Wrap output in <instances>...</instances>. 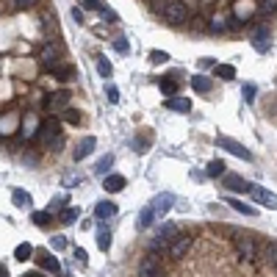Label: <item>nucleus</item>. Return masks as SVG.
<instances>
[{
    "instance_id": "f257e3e1",
    "label": "nucleus",
    "mask_w": 277,
    "mask_h": 277,
    "mask_svg": "<svg viewBox=\"0 0 277 277\" xmlns=\"http://www.w3.org/2000/svg\"><path fill=\"white\" fill-rule=\"evenodd\" d=\"M39 141L47 147V150H56V147H61V122H58L56 117L45 119L42 127H39Z\"/></svg>"
},
{
    "instance_id": "f03ea898",
    "label": "nucleus",
    "mask_w": 277,
    "mask_h": 277,
    "mask_svg": "<svg viewBox=\"0 0 277 277\" xmlns=\"http://www.w3.org/2000/svg\"><path fill=\"white\" fill-rule=\"evenodd\" d=\"M161 14H164L166 23L183 25L186 19H188V6L183 3V0H166V3L161 6Z\"/></svg>"
},
{
    "instance_id": "7ed1b4c3",
    "label": "nucleus",
    "mask_w": 277,
    "mask_h": 277,
    "mask_svg": "<svg viewBox=\"0 0 277 277\" xmlns=\"http://www.w3.org/2000/svg\"><path fill=\"white\" fill-rule=\"evenodd\" d=\"M191 244H194V239L188 233H178L175 239H169V258H175V261H180L183 255L191 249Z\"/></svg>"
},
{
    "instance_id": "20e7f679",
    "label": "nucleus",
    "mask_w": 277,
    "mask_h": 277,
    "mask_svg": "<svg viewBox=\"0 0 277 277\" xmlns=\"http://www.w3.org/2000/svg\"><path fill=\"white\" fill-rule=\"evenodd\" d=\"M216 144H219L222 150H227L230 155H239L241 161H252V153H249L247 147L241 144V141H236V139H230V136H219V139H216Z\"/></svg>"
},
{
    "instance_id": "39448f33",
    "label": "nucleus",
    "mask_w": 277,
    "mask_h": 277,
    "mask_svg": "<svg viewBox=\"0 0 277 277\" xmlns=\"http://www.w3.org/2000/svg\"><path fill=\"white\" fill-rule=\"evenodd\" d=\"M249 194H252V200L258 202V205H263V208H269V211H277V197L269 188H263V186H252L249 188Z\"/></svg>"
},
{
    "instance_id": "423d86ee",
    "label": "nucleus",
    "mask_w": 277,
    "mask_h": 277,
    "mask_svg": "<svg viewBox=\"0 0 277 277\" xmlns=\"http://www.w3.org/2000/svg\"><path fill=\"white\" fill-rule=\"evenodd\" d=\"M58 58H61V50H58V47L53 45V42H45L42 47H39V61H42L47 70H53Z\"/></svg>"
},
{
    "instance_id": "0eeeda50",
    "label": "nucleus",
    "mask_w": 277,
    "mask_h": 277,
    "mask_svg": "<svg viewBox=\"0 0 277 277\" xmlns=\"http://www.w3.org/2000/svg\"><path fill=\"white\" fill-rule=\"evenodd\" d=\"M139 277H164V272H161V266H158V255L150 252L144 261L139 263Z\"/></svg>"
},
{
    "instance_id": "6e6552de",
    "label": "nucleus",
    "mask_w": 277,
    "mask_h": 277,
    "mask_svg": "<svg viewBox=\"0 0 277 277\" xmlns=\"http://www.w3.org/2000/svg\"><path fill=\"white\" fill-rule=\"evenodd\" d=\"M236 252H239L241 261H255V255H258V247H255L252 239H239V244H236Z\"/></svg>"
},
{
    "instance_id": "1a4fd4ad",
    "label": "nucleus",
    "mask_w": 277,
    "mask_h": 277,
    "mask_svg": "<svg viewBox=\"0 0 277 277\" xmlns=\"http://www.w3.org/2000/svg\"><path fill=\"white\" fill-rule=\"evenodd\" d=\"M150 205H153L158 214H169V211H172V205H175V194H169V191L158 194V197H155V200L150 202Z\"/></svg>"
},
{
    "instance_id": "9d476101",
    "label": "nucleus",
    "mask_w": 277,
    "mask_h": 277,
    "mask_svg": "<svg viewBox=\"0 0 277 277\" xmlns=\"http://www.w3.org/2000/svg\"><path fill=\"white\" fill-rule=\"evenodd\" d=\"M127 180L122 178V175H117V172H111V175H105L103 178V186H105V191H111V194H117V191H122Z\"/></svg>"
},
{
    "instance_id": "9b49d317",
    "label": "nucleus",
    "mask_w": 277,
    "mask_h": 277,
    "mask_svg": "<svg viewBox=\"0 0 277 277\" xmlns=\"http://www.w3.org/2000/svg\"><path fill=\"white\" fill-rule=\"evenodd\" d=\"M94 216H97V222L111 219V216H117V205H114V202H108V200L97 202V205H94Z\"/></svg>"
},
{
    "instance_id": "f8f14e48",
    "label": "nucleus",
    "mask_w": 277,
    "mask_h": 277,
    "mask_svg": "<svg viewBox=\"0 0 277 277\" xmlns=\"http://www.w3.org/2000/svg\"><path fill=\"white\" fill-rule=\"evenodd\" d=\"M261 261L266 263V266H272V269H277V241H266V244H263Z\"/></svg>"
},
{
    "instance_id": "ddd939ff",
    "label": "nucleus",
    "mask_w": 277,
    "mask_h": 277,
    "mask_svg": "<svg viewBox=\"0 0 277 277\" xmlns=\"http://www.w3.org/2000/svg\"><path fill=\"white\" fill-rule=\"evenodd\" d=\"M225 186L230 188V191H249V188H252V183H247L239 175H225Z\"/></svg>"
},
{
    "instance_id": "4468645a",
    "label": "nucleus",
    "mask_w": 277,
    "mask_h": 277,
    "mask_svg": "<svg viewBox=\"0 0 277 277\" xmlns=\"http://www.w3.org/2000/svg\"><path fill=\"white\" fill-rule=\"evenodd\" d=\"M155 216H158V211H155L153 205L141 208V214H139V219H136V227H139V230H144V227H150L153 222H155Z\"/></svg>"
},
{
    "instance_id": "2eb2a0df",
    "label": "nucleus",
    "mask_w": 277,
    "mask_h": 277,
    "mask_svg": "<svg viewBox=\"0 0 277 277\" xmlns=\"http://www.w3.org/2000/svg\"><path fill=\"white\" fill-rule=\"evenodd\" d=\"M166 108L175 111V114H188V111H191V103H188L186 97H178V94H175V97L166 100Z\"/></svg>"
},
{
    "instance_id": "dca6fc26",
    "label": "nucleus",
    "mask_w": 277,
    "mask_h": 277,
    "mask_svg": "<svg viewBox=\"0 0 277 277\" xmlns=\"http://www.w3.org/2000/svg\"><path fill=\"white\" fill-rule=\"evenodd\" d=\"M252 47L258 53H266L269 50V31L266 28H258V31L252 33Z\"/></svg>"
},
{
    "instance_id": "f3484780",
    "label": "nucleus",
    "mask_w": 277,
    "mask_h": 277,
    "mask_svg": "<svg viewBox=\"0 0 277 277\" xmlns=\"http://www.w3.org/2000/svg\"><path fill=\"white\" fill-rule=\"evenodd\" d=\"M94 144H97V139H94V136H86V139H80V144H78V150H75V161H83L86 155H92Z\"/></svg>"
},
{
    "instance_id": "a211bd4d",
    "label": "nucleus",
    "mask_w": 277,
    "mask_h": 277,
    "mask_svg": "<svg viewBox=\"0 0 277 277\" xmlns=\"http://www.w3.org/2000/svg\"><path fill=\"white\" fill-rule=\"evenodd\" d=\"M50 108H64L67 103H70V92L61 89V92H53V94H47V100H45Z\"/></svg>"
},
{
    "instance_id": "6ab92c4d",
    "label": "nucleus",
    "mask_w": 277,
    "mask_h": 277,
    "mask_svg": "<svg viewBox=\"0 0 277 277\" xmlns=\"http://www.w3.org/2000/svg\"><path fill=\"white\" fill-rule=\"evenodd\" d=\"M227 205L236 208V211L244 214V216H255V208L252 205H247V202H241V200H236V197H227Z\"/></svg>"
},
{
    "instance_id": "aec40b11",
    "label": "nucleus",
    "mask_w": 277,
    "mask_h": 277,
    "mask_svg": "<svg viewBox=\"0 0 277 277\" xmlns=\"http://www.w3.org/2000/svg\"><path fill=\"white\" fill-rule=\"evenodd\" d=\"M39 266L47 269V272H58V261L50 252H39Z\"/></svg>"
},
{
    "instance_id": "412c9836",
    "label": "nucleus",
    "mask_w": 277,
    "mask_h": 277,
    "mask_svg": "<svg viewBox=\"0 0 277 277\" xmlns=\"http://www.w3.org/2000/svg\"><path fill=\"white\" fill-rule=\"evenodd\" d=\"M11 202H14L17 208H28L31 197H28V191H23V188H14V191H11Z\"/></svg>"
},
{
    "instance_id": "4be33fe9",
    "label": "nucleus",
    "mask_w": 277,
    "mask_h": 277,
    "mask_svg": "<svg viewBox=\"0 0 277 277\" xmlns=\"http://www.w3.org/2000/svg\"><path fill=\"white\" fill-rule=\"evenodd\" d=\"M191 86H194V92H200V94H208V92H211V80H208L205 75H194V78H191Z\"/></svg>"
},
{
    "instance_id": "5701e85b",
    "label": "nucleus",
    "mask_w": 277,
    "mask_h": 277,
    "mask_svg": "<svg viewBox=\"0 0 277 277\" xmlns=\"http://www.w3.org/2000/svg\"><path fill=\"white\" fill-rule=\"evenodd\" d=\"M216 78H222V80H233L236 78V70L230 64H216Z\"/></svg>"
},
{
    "instance_id": "b1692460",
    "label": "nucleus",
    "mask_w": 277,
    "mask_h": 277,
    "mask_svg": "<svg viewBox=\"0 0 277 277\" xmlns=\"http://www.w3.org/2000/svg\"><path fill=\"white\" fill-rule=\"evenodd\" d=\"M158 86H161V92H164L166 97H175V94H178V83H175L172 78H164V80H161Z\"/></svg>"
},
{
    "instance_id": "393cba45",
    "label": "nucleus",
    "mask_w": 277,
    "mask_h": 277,
    "mask_svg": "<svg viewBox=\"0 0 277 277\" xmlns=\"http://www.w3.org/2000/svg\"><path fill=\"white\" fill-rule=\"evenodd\" d=\"M111 166H114V155H105V158H100V161H97L94 172H97V175H105L108 169H111Z\"/></svg>"
},
{
    "instance_id": "a878e982",
    "label": "nucleus",
    "mask_w": 277,
    "mask_h": 277,
    "mask_svg": "<svg viewBox=\"0 0 277 277\" xmlns=\"http://www.w3.org/2000/svg\"><path fill=\"white\" fill-rule=\"evenodd\" d=\"M31 222H33L36 227H45V225H50V214H47V211H33Z\"/></svg>"
},
{
    "instance_id": "bb28decb",
    "label": "nucleus",
    "mask_w": 277,
    "mask_h": 277,
    "mask_svg": "<svg viewBox=\"0 0 277 277\" xmlns=\"http://www.w3.org/2000/svg\"><path fill=\"white\" fill-rule=\"evenodd\" d=\"M97 72H100V75H103V78H111L114 67L108 64V58H105V56H100V58H97Z\"/></svg>"
},
{
    "instance_id": "cd10ccee",
    "label": "nucleus",
    "mask_w": 277,
    "mask_h": 277,
    "mask_svg": "<svg viewBox=\"0 0 277 277\" xmlns=\"http://www.w3.org/2000/svg\"><path fill=\"white\" fill-rule=\"evenodd\" d=\"M208 178H222V175H225V164H222V161H214V164H208Z\"/></svg>"
},
{
    "instance_id": "c85d7f7f",
    "label": "nucleus",
    "mask_w": 277,
    "mask_h": 277,
    "mask_svg": "<svg viewBox=\"0 0 277 277\" xmlns=\"http://www.w3.org/2000/svg\"><path fill=\"white\" fill-rule=\"evenodd\" d=\"M31 255H33V249H31V244H19V247L14 249V258H17V261H28Z\"/></svg>"
},
{
    "instance_id": "c756f323",
    "label": "nucleus",
    "mask_w": 277,
    "mask_h": 277,
    "mask_svg": "<svg viewBox=\"0 0 277 277\" xmlns=\"http://www.w3.org/2000/svg\"><path fill=\"white\" fill-rule=\"evenodd\" d=\"M97 247L103 249V252L111 247V233H108V230H100V233H97Z\"/></svg>"
},
{
    "instance_id": "7c9ffc66",
    "label": "nucleus",
    "mask_w": 277,
    "mask_h": 277,
    "mask_svg": "<svg viewBox=\"0 0 277 277\" xmlns=\"http://www.w3.org/2000/svg\"><path fill=\"white\" fill-rule=\"evenodd\" d=\"M241 92H244V100H247V103H252L255 94H258V86H255V83H244V86H241Z\"/></svg>"
},
{
    "instance_id": "2f4dec72",
    "label": "nucleus",
    "mask_w": 277,
    "mask_h": 277,
    "mask_svg": "<svg viewBox=\"0 0 277 277\" xmlns=\"http://www.w3.org/2000/svg\"><path fill=\"white\" fill-rule=\"evenodd\" d=\"M114 50L127 56V53H131V42H127V39H114Z\"/></svg>"
},
{
    "instance_id": "473e14b6",
    "label": "nucleus",
    "mask_w": 277,
    "mask_h": 277,
    "mask_svg": "<svg viewBox=\"0 0 277 277\" xmlns=\"http://www.w3.org/2000/svg\"><path fill=\"white\" fill-rule=\"evenodd\" d=\"M64 119H67V122H72V125H78L80 122V111H78V108H67Z\"/></svg>"
},
{
    "instance_id": "72a5a7b5",
    "label": "nucleus",
    "mask_w": 277,
    "mask_h": 277,
    "mask_svg": "<svg viewBox=\"0 0 277 277\" xmlns=\"http://www.w3.org/2000/svg\"><path fill=\"white\" fill-rule=\"evenodd\" d=\"M150 61L153 64H164V61H169V56H166L164 50H150Z\"/></svg>"
},
{
    "instance_id": "f704fd0d",
    "label": "nucleus",
    "mask_w": 277,
    "mask_h": 277,
    "mask_svg": "<svg viewBox=\"0 0 277 277\" xmlns=\"http://www.w3.org/2000/svg\"><path fill=\"white\" fill-rule=\"evenodd\" d=\"M75 219H78V208H67V211L61 214V222H64V225H72Z\"/></svg>"
},
{
    "instance_id": "c9c22d12",
    "label": "nucleus",
    "mask_w": 277,
    "mask_h": 277,
    "mask_svg": "<svg viewBox=\"0 0 277 277\" xmlns=\"http://www.w3.org/2000/svg\"><path fill=\"white\" fill-rule=\"evenodd\" d=\"M158 236H164V239H169V236H178V225H175V222H166V225L161 227Z\"/></svg>"
},
{
    "instance_id": "e433bc0d",
    "label": "nucleus",
    "mask_w": 277,
    "mask_h": 277,
    "mask_svg": "<svg viewBox=\"0 0 277 277\" xmlns=\"http://www.w3.org/2000/svg\"><path fill=\"white\" fill-rule=\"evenodd\" d=\"M105 94H108V103H114V105L119 103V92H117V86H105Z\"/></svg>"
},
{
    "instance_id": "4c0bfd02",
    "label": "nucleus",
    "mask_w": 277,
    "mask_h": 277,
    "mask_svg": "<svg viewBox=\"0 0 277 277\" xmlns=\"http://www.w3.org/2000/svg\"><path fill=\"white\" fill-rule=\"evenodd\" d=\"M261 11H263V14H272V11H277V0H263Z\"/></svg>"
},
{
    "instance_id": "58836bf2",
    "label": "nucleus",
    "mask_w": 277,
    "mask_h": 277,
    "mask_svg": "<svg viewBox=\"0 0 277 277\" xmlns=\"http://www.w3.org/2000/svg\"><path fill=\"white\" fill-rule=\"evenodd\" d=\"M100 14H103V19H108V23H117V11H114V9H105V6H103V9H100Z\"/></svg>"
},
{
    "instance_id": "ea45409f",
    "label": "nucleus",
    "mask_w": 277,
    "mask_h": 277,
    "mask_svg": "<svg viewBox=\"0 0 277 277\" xmlns=\"http://www.w3.org/2000/svg\"><path fill=\"white\" fill-rule=\"evenodd\" d=\"M36 3H39V0H14V9H19V11H23V9H33Z\"/></svg>"
},
{
    "instance_id": "a19ab883",
    "label": "nucleus",
    "mask_w": 277,
    "mask_h": 277,
    "mask_svg": "<svg viewBox=\"0 0 277 277\" xmlns=\"http://www.w3.org/2000/svg\"><path fill=\"white\" fill-rule=\"evenodd\" d=\"M50 247H53V249H64V247H67V239H64V236H53V239H50Z\"/></svg>"
},
{
    "instance_id": "79ce46f5",
    "label": "nucleus",
    "mask_w": 277,
    "mask_h": 277,
    "mask_svg": "<svg viewBox=\"0 0 277 277\" xmlns=\"http://www.w3.org/2000/svg\"><path fill=\"white\" fill-rule=\"evenodd\" d=\"M75 261L80 263V266H86V261H89V255H86V249H80V247L75 249Z\"/></svg>"
},
{
    "instance_id": "37998d69",
    "label": "nucleus",
    "mask_w": 277,
    "mask_h": 277,
    "mask_svg": "<svg viewBox=\"0 0 277 277\" xmlns=\"http://www.w3.org/2000/svg\"><path fill=\"white\" fill-rule=\"evenodd\" d=\"M83 9H103V0H86V3H83Z\"/></svg>"
},
{
    "instance_id": "c03bdc74",
    "label": "nucleus",
    "mask_w": 277,
    "mask_h": 277,
    "mask_svg": "<svg viewBox=\"0 0 277 277\" xmlns=\"http://www.w3.org/2000/svg\"><path fill=\"white\" fill-rule=\"evenodd\" d=\"M211 31H225V23L219 17H211Z\"/></svg>"
},
{
    "instance_id": "a18cd8bd",
    "label": "nucleus",
    "mask_w": 277,
    "mask_h": 277,
    "mask_svg": "<svg viewBox=\"0 0 277 277\" xmlns=\"http://www.w3.org/2000/svg\"><path fill=\"white\" fill-rule=\"evenodd\" d=\"M133 144H136V153H147V141L141 139V136H139L136 141H133Z\"/></svg>"
},
{
    "instance_id": "49530a36",
    "label": "nucleus",
    "mask_w": 277,
    "mask_h": 277,
    "mask_svg": "<svg viewBox=\"0 0 277 277\" xmlns=\"http://www.w3.org/2000/svg\"><path fill=\"white\" fill-rule=\"evenodd\" d=\"M58 205H67V194H61V197H56L50 202V208H58Z\"/></svg>"
},
{
    "instance_id": "de8ad7c7",
    "label": "nucleus",
    "mask_w": 277,
    "mask_h": 277,
    "mask_svg": "<svg viewBox=\"0 0 277 277\" xmlns=\"http://www.w3.org/2000/svg\"><path fill=\"white\" fill-rule=\"evenodd\" d=\"M72 19H75V23H83V11H80V9H72Z\"/></svg>"
},
{
    "instance_id": "09e8293b",
    "label": "nucleus",
    "mask_w": 277,
    "mask_h": 277,
    "mask_svg": "<svg viewBox=\"0 0 277 277\" xmlns=\"http://www.w3.org/2000/svg\"><path fill=\"white\" fill-rule=\"evenodd\" d=\"M75 183H78L75 175H67V178H64V186H75Z\"/></svg>"
},
{
    "instance_id": "8fccbe9b",
    "label": "nucleus",
    "mask_w": 277,
    "mask_h": 277,
    "mask_svg": "<svg viewBox=\"0 0 277 277\" xmlns=\"http://www.w3.org/2000/svg\"><path fill=\"white\" fill-rule=\"evenodd\" d=\"M200 67H202V70H208V67H214V58H200Z\"/></svg>"
},
{
    "instance_id": "3c124183",
    "label": "nucleus",
    "mask_w": 277,
    "mask_h": 277,
    "mask_svg": "<svg viewBox=\"0 0 277 277\" xmlns=\"http://www.w3.org/2000/svg\"><path fill=\"white\" fill-rule=\"evenodd\" d=\"M23 277H45V274H39V272H28V274H23Z\"/></svg>"
},
{
    "instance_id": "603ef678",
    "label": "nucleus",
    "mask_w": 277,
    "mask_h": 277,
    "mask_svg": "<svg viewBox=\"0 0 277 277\" xmlns=\"http://www.w3.org/2000/svg\"><path fill=\"white\" fill-rule=\"evenodd\" d=\"M0 277H9V272H6V269H3V266H0Z\"/></svg>"
}]
</instances>
